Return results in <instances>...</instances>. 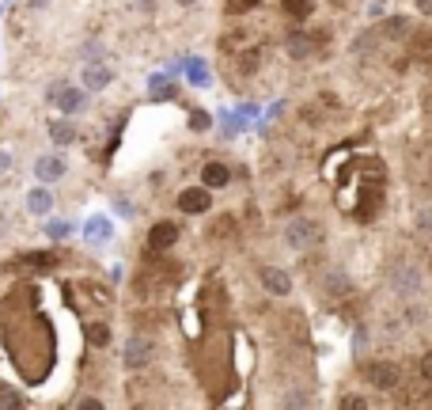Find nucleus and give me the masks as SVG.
Here are the masks:
<instances>
[{
    "instance_id": "28",
    "label": "nucleus",
    "mask_w": 432,
    "mask_h": 410,
    "mask_svg": "<svg viewBox=\"0 0 432 410\" xmlns=\"http://www.w3.org/2000/svg\"><path fill=\"white\" fill-rule=\"evenodd\" d=\"M413 4H417L421 15H432V0H413Z\"/></svg>"
},
{
    "instance_id": "30",
    "label": "nucleus",
    "mask_w": 432,
    "mask_h": 410,
    "mask_svg": "<svg viewBox=\"0 0 432 410\" xmlns=\"http://www.w3.org/2000/svg\"><path fill=\"white\" fill-rule=\"evenodd\" d=\"M50 0H27V8H46Z\"/></svg>"
},
{
    "instance_id": "22",
    "label": "nucleus",
    "mask_w": 432,
    "mask_h": 410,
    "mask_svg": "<svg viewBox=\"0 0 432 410\" xmlns=\"http://www.w3.org/2000/svg\"><path fill=\"white\" fill-rule=\"evenodd\" d=\"M88 239H99V244H102V239H110V225H107L102 217L88 220Z\"/></svg>"
},
{
    "instance_id": "5",
    "label": "nucleus",
    "mask_w": 432,
    "mask_h": 410,
    "mask_svg": "<svg viewBox=\"0 0 432 410\" xmlns=\"http://www.w3.org/2000/svg\"><path fill=\"white\" fill-rule=\"evenodd\" d=\"M410 179L413 186H428L432 190V141H421L410 148Z\"/></svg>"
},
{
    "instance_id": "4",
    "label": "nucleus",
    "mask_w": 432,
    "mask_h": 410,
    "mask_svg": "<svg viewBox=\"0 0 432 410\" xmlns=\"http://www.w3.org/2000/svg\"><path fill=\"white\" fill-rule=\"evenodd\" d=\"M318 293H323L330 304H345V300H353V296H356V289H353L349 274H345L342 266H330L323 274V282H318Z\"/></svg>"
},
{
    "instance_id": "20",
    "label": "nucleus",
    "mask_w": 432,
    "mask_h": 410,
    "mask_svg": "<svg viewBox=\"0 0 432 410\" xmlns=\"http://www.w3.org/2000/svg\"><path fill=\"white\" fill-rule=\"evenodd\" d=\"M186 77H190L194 88H205V84H209V69H205L201 61H190V65H186Z\"/></svg>"
},
{
    "instance_id": "2",
    "label": "nucleus",
    "mask_w": 432,
    "mask_h": 410,
    "mask_svg": "<svg viewBox=\"0 0 432 410\" xmlns=\"http://www.w3.org/2000/svg\"><path fill=\"white\" fill-rule=\"evenodd\" d=\"M387 285L398 300H417L421 296V270L413 263H394L387 274Z\"/></svg>"
},
{
    "instance_id": "23",
    "label": "nucleus",
    "mask_w": 432,
    "mask_h": 410,
    "mask_svg": "<svg viewBox=\"0 0 432 410\" xmlns=\"http://www.w3.org/2000/svg\"><path fill=\"white\" fill-rule=\"evenodd\" d=\"M88 338L102 350V346L110 342V327H107V323H91V327H88Z\"/></svg>"
},
{
    "instance_id": "24",
    "label": "nucleus",
    "mask_w": 432,
    "mask_h": 410,
    "mask_svg": "<svg viewBox=\"0 0 432 410\" xmlns=\"http://www.w3.org/2000/svg\"><path fill=\"white\" fill-rule=\"evenodd\" d=\"M337 406H349V410H368V406H372V399H364V395H337Z\"/></svg>"
},
{
    "instance_id": "16",
    "label": "nucleus",
    "mask_w": 432,
    "mask_h": 410,
    "mask_svg": "<svg viewBox=\"0 0 432 410\" xmlns=\"http://www.w3.org/2000/svg\"><path fill=\"white\" fill-rule=\"evenodd\" d=\"M236 232H239V220L231 217V213H224V217H220V220H216V225L209 228V236H212V239H231Z\"/></svg>"
},
{
    "instance_id": "1",
    "label": "nucleus",
    "mask_w": 432,
    "mask_h": 410,
    "mask_svg": "<svg viewBox=\"0 0 432 410\" xmlns=\"http://www.w3.org/2000/svg\"><path fill=\"white\" fill-rule=\"evenodd\" d=\"M356 376H360L372 391H383L387 399H398L402 388H406V372H402V365H398V361H391V357L360 361V365H356Z\"/></svg>"
},
{
    "instance_id": "3",
    "label": "nucleus",
    "mask_w": 432,
    "mask_h": 410,
    "mask_svg": "<svg viewBox=\"0 0 432 410\" xmlns=\"http://www.w3.org/2000/svg\"><path fill=\"white\" fill-rule=\"evenodd\" d=\"M152 357H156V342L148 338V334H129L126 338V346H121V365H126L129 372H140V369H148L152 365Z\"/></svg>"
},
{
    "instance_id": "26",
    "label": "nucleus",
    "mask_w": 432,
    "mask_h": 410,
    "mask_svg": "<svg viewBox=\"0 0 432 410\" xmlns=\"http://www.w3.org/2000/svg\"><path fill=\"white\" fill-rule=\"evenodd\" d=\"M190 126L197 129V133H201V129H209V114H205V110H194V118H190Z\"/></svg>"
},
{
    "instance_id": "19",
    "label": "nucleus",
    "mask_w": 432,
    "mask_h": 410,
    "mask_svg": "<svg viewBox=\"0 0 432 410\" xmlns=\"http://www.w3.org/2000/svg\"><path fill=\"white\" fill-rule=\"evenodd\" d=\"M20 263L31 266V270H50V266H58V255H46V251H39V255H23Z\"/></svg>"
},
{
    "instance_id": "14",
    "label": "nucleus",
    "mask_w": 432,
    "mask_h": 410,
    "mask_svg": "<svg viewBox=\"0 0 432 410\" xmlns=\"http://www.w3.org/2000/svg\"><path fill=\"white\" fill-rule=\"evenodd\" d=\"M175 95H178V84L167 80V77H156L152 88H148V99H152V102H167V99H175Z\"/></svg>"
},
{
    "instance_id": "31",
    "label": "nucleus",
    "mask_w": 432,
    "mask_h": 410,
    "mask_svg": "<svg viewBox=\"0 0 432 410\" xmlns=\"http://www.w3.org/2000/svg\"><path fill=\"white\" fill-rule=\"evenodd\" d=\"M178 4H182V8H194V4H197V0H178Z\"/></svg>"
},
{
    "instance_id": "15",
    "label": "nucleus",
    "mask_w": 432,
    "mask_h": 410,
    "mask_svg": "<svg viewBox=\"0 0 432 410\" xmlns=\"http://www.w3.org/2000/svg\"><path fill=\"white\" fill-rule=\"evenodd\" d=\"M27 209H31L34 217H46V213L53 209V198L46 190H31V194H27Z\"/></svg>"
},
{
    "instance_id": "27",
    "label": "nucleus",
    "mask_w": 432,
    "mask_h": 410,
    "mask_svg": "<svg viewBox=\"0 0 432 410\" xmlns=\"http://www.w3.org/2000/svg\"><path fill=\"white\" fill-rule=\"evenodd\" d=\"M69 236V225H65V220H53L50 225V239H65Z\"/></svg>"
},
{
    "instance_id": "13",
    "label": "nucleus",
    "mask_w": 432,
    "mask_h": 410,
    "mask_svg": "<svg viewBox=\"0 0 432 410\" xmlns=\"http://www.w3.org/2000/svg\"><path fill=\"white\" fill-rule=\"evenodd\" d=\"M110 80H114V72H110V69H107V65H102V61H95V65H88V69H83V84H88L91 91L107 88Z\"/></svg>"
},
{
    "instance_id": "10",
    "label": "nucleus",
    "mask_w": 432,
    "mask_h": 410,
    "mask_svg": "<svg viewBox=\"0 0 432 410\" xmlns=\"http://www.w3.org/2000/svg\"><path fill=\"white\" fill-rule=\"evenodd\" d=\"M53 99H58V107H61V114H76V110H83V91L80 88H69V84H65V88H53Z\"/></svg>"
},
{
    "instance_id": "8",
    "label": "nucleus",
    "mask_w": 432,
    "mask_h": 410,
    "mask_svg": "<svg viewBox=\"0 0 432 410\" xmlns=\"http://www.w3.org/2000/svg\"><path fill=\"white\" fill-rule=\"evenodd\" d=\"M178 225L175 220H159V225H152V232H148V251H171L178 244Z\"/></svg>"
},
{
    "instance_id": "32",
    "label": "nucleus",
    "mask_w": 432,
    "mask_h": 410,
    "mask_svg": "<svg viewBox=\"0 0 432 410\" xmlns=\"http://www.w3.org/2000/svg\"><path fill=\"white\" fill-rule=\"evenodd\" d=\"M428 274H432V247H428Z\"/></svg>"
},
{
    "instance_id": "6",
    "label": "nucleus",
    "mask_w": 432,
    "mask_h": 410,
    "mask_svg": "<svg viewBox=\"0 0 432 410\" xmlns=\"http://www.w3.org/2000/svg\"><path fill=\"white\" fill-rule=\"evenodd\" d=\"M288 244H292L296 251H315L318 244H323V225H318V220L299 217L296 225L288 228Z\"/></svg>"
},
{
    "instance_id": "7",
    "label": "nucleus",
    "mask_w": 432,
    "mask_h": 410,
    "mask_svg": "<svg viewBox=\"0 0 432 410\" xmlns=\"http://www.w3.org/2000/svg\"><path fill=\"white\" fill-rule=\"evenodd\" d=\"M212 205L209 198V186H186L182 194H178V209L190 213V217H197V213H205Z\"/></svg>"
},
{
    "instance_id": "17",
    "label": "nucleus",
    "mask_w": 432,
    "mask_h": 410,
    "mask_svg": "<svg viewBox=\"0 0 432 410\" xmlns=\"http://www.w3.org/2000/svg\"><path fill=\"white\" fill-rule=\"evenodd\" d=\"M266 4V0H224V15H247V12H258V8Z\"/></svg>"
},
{
    "instance_id": "25",
    "label": "nucleus",
    "mask_w": 432,
    "mask_h": 410,
    "mask_svg": "<svg viewBox=\"0 0 432 410\" xmlns=\"http://www.w3.org/2000/svg\"><path fill=\"white\" fill-rule=\"evenodd\" d=\"M417 232H432V205H421L417 209Z\"/></svg>"
},
{
    "instance_id": "11",
    "label": "nucleus",
    "mask_w": 432,
    "mask_h": 410,
    "mask_svg": "<svg viewBox=\"0 0 432 410\" xmlns=\"http://www.w3.org/2000/svg\"><path fill=\"white\" fill-rule=\"evenodd\" d=\"M34 175L42 183H58V179H65V160L61 156H39L34 160Z\"/></svg>"
},
{
    "instance_id": "29",
    "label": "nucleus",
    "mask_w": 432,
    "mask_h": 410,
    "mask_svg": "<svg viewBox=\"0 0 432 410\" xmlns=\"http://www.w3.org/2000/svg\"><path fill=\"white\" fill-rule=\"evenodd\" d=\"M8 167H12V160H8V152H0V175H4Z\"/></svg>"
},
{
    "instance_id": "12",
    "label": "nucleus",
    "mask_w": 432,
    "mask_h": 410,
    "mask_svg": "<svg viewBox=\"0 0 432 410\" xmlns=\"http://www.w3.org/2000/svg\"><path fill=\"white\" fill-rule=\"evenodd\" d=\"M262 282H266V289L274 296H288V289H292L288 274H285V270H277V266H262Z\"/></svg>"
},
{
    "instance_id": "21",
    "label": "nucleus",
    "mask_w": 432,
    "mask_h": 410,
    "mask_svg": "<svg viewBox=\"0 0 432 410\" xmlns=\"http://www.w3.org/2000/svg\"><path fill=\"white\" fill-rule=\"evenodd\" d=\"M8 406H27V399L20 395V391H12V388L0 384V410H8Z\"/></svg>"
},
{
    "instance_id": "18",
    "label": "nucleus",
    "mask_w": 432,
    "mask_h": 410,
    "mask_svg": "<svg viewBox=\"0 0 432 410\" xmlns=\"http://www.w3.org/2000/svg\"><path fill=\"white\" fill-rule=\"evenodd\" d=\"M50 137H53V145H72L76 129H72L69 122H50Z\"/></svg>"
},
{
    "instance_id": "9",
    "label": "nucleus",
    "mask_w": 432,
    "mask_h": 410,
    "mask_svg": "<svg viewBox=\"0 0 432 410\" xmlns=\"http://www.w3.org/2000/svg\"><path fill=\"white\" fill-rule=\"evenodd\" d=\"M231 183V171H228V164H220V160H209L201 167V186H209V190H224V186Z\"/></svg>"
}]
</instances>
